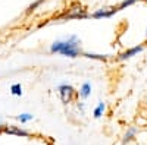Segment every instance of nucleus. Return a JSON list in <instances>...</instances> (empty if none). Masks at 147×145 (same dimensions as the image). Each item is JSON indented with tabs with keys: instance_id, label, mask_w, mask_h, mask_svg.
Wrapping results in <instances>:
<instances>
[{
	"instance_id": "1",
	"label": "nucleus",
	"mask_w": 147,
	"mask_h": 145,
	"mask_svg": "<svg viewBox=\"0 0 147 145\" xmlns=\"http://www.w3.org/2000/svg\"><path fill=\"white\" fill-rule=\"evenodd\" d=\"M49 50H50L52 54H60V56L69 57V59H75L78 56H82L84 53L81 50V40L75 34H71L65 38L53 41Z\"/></svg>"
},
{
	"instance_id": "2",
	"label": "nucleus",
	"mask_w": 147,
	"mask_h": 145,
	"mask_svg": "<svg viewBox=\"0 0 147 145\" xmlns=\"http://www.w3.org/2000/svg\"><path fill=\"white\" fill-rule=\"evenodd\" d=\"M57 94H59V97H60V100H62L63 104H69L74 100L77 91H75V88H74L71 84L62 82V84H59V85H57Z\"/></svg>"
},
{
	"instance_id": "3",
	"label": "nucleus",
	"mask_w": 147,
	"mask_h": 145,
	"mask_svg": "<svg viewBox=\"0 0 147 145\" xmlns=\"http://www.w3.org/2000/svg\"><path fill=\"white\" fill-rule=\"evenodd\" d=\"M90 18V13L87 10H85L82 6H75V7H72L68 13L62 15L59 19L60 21H72V19H77V21H81V19H87Z\"/></svg>"
},
{
	"instance_id": "4",
	"label": "nucleus",
	"mask_w": 147,
	"mask_h": 145,
	"mask_svg": "<svg viewBox=\"0 0 147 145\" xmlns=\"http://www.w3.org/2000/svg\"><path fill=\"white\" fill-rule=\"evenodd\" d=\"M118 6H103V7H99L97 10H94L93 13H90V18L93 19H103V18H112L113 15L118 13Z\"/></svg>"
},
{
	"instance_id": "5",
	"label": "nucleus",
	"mask_w": 147,
	"mask_h": 145,
	"mask_svg": "<svg viewBox=\"0 0 147 145\" xmlns=\"http://www.w3.org/2000/svg\"><path fill=\"white\" fill-rule=\"evenodd\" d=\"M143 50H144V44H138V45L129 47V48H127V50H124L122 53L118 54V60H119V62H125V60H129V59H132V57L138 56Z\"/></svg>"
},
{
	"instance_id": "6",
	"label": "nucleus",
	"mask_w": 147,
	"mask_h": 145,
	"mask_svg": "<svg viewBox=\"0 0 147 145\" xmlns=\"http://www.w3.org/2000/svg\"><path fill=\"white\" fill-rule=\"evenodd\" d=\"M2 132L3 134H7V135H15V136H21V138H28L30 136V132L27 129H24L21 126H3L2 128Z\"/></svg>"
},
{
	"instance_id": "7",
	"label": "nucleus",
	"mask_w": 147,
	"mask_h": 145,
	"mask_svg": "<svg viewBox=\"0 0 147 145\" xmlns=\"http://www.w3.org/2000/svg\"><path fill=\"white\" fill-rule=\"evenodd\" d=\"M138 134V129L136 128V126H129L128 129H127V132L124 134V138H122V145H127V144H129L134 138H136V135Z\"/></svg>"
},
{
	"instance_id": "8",
	"label": "nucleus",
	"mask_w": 147,
	"mask_h": 145,
	"mask_svg": "<svg viewBox=\"0 0 147 145\" xmlns=\"http://www.w3.org/2000/svg\"><path fill=\"white\" fill-rule=\"evenodd\" d=\"M78 95L81 97L82 100H87L88 97L91 95V84L90 82H84L82 85L80 87V91H78Z\"/></svg>"
},
{
	"instance_id": "9",
	"label": "nucleus",
	"mask_w": 147,
	"mask_h": 145,
	"mask_svg": "<svg viewBox=\"0 0 147 145\" xmlns=\"http://www.w3.org/2000/svg\"><path fill=\"white\" fill-rule=\"evenodd\" d=\"M106 112V103L105 101H99L97 103V106L94 107V110H93V117L94 119H100Z\"/></svg>"
},
{
	"instance_id": "10",
	"label": "nucleus",
	"mask_w": 147,
	"mask_h": 145,
	"mask_svg": "<svg viewBox=\"0 0 147 145\" xmlns=\"http://www.w3.org/2000/svg\"><path fill=\"white\" fill-rule=\"evenodd\" d=\"M82 56L87 59H91V60H100V62H106L110 57L109 54H97V53H82Z\"/></svg>"
},
{
	"instance_id": "11",
	"label": "nucleus",
	"mask_w": 147,
	"mask_h": 145,
	"mask_svg": "<svg viewBox=\"0 0 147 145\" xmlns=\"http://www.w3.org/2000/svg\"><path fill=\"white\" fill-rule=\"evenodd\" d=\"M138 2H141V0H122V2L118 5V10H124V9H127V7H129L132 5H136Z\"/></svg>"
},
{
	"instance_id": "12",
	"label": "nucleus",
	"mask_w": 147,
	"mask_h": 145,
	"mask_svg": "<svg viewBox=\"0 0 147 145\" xmlns=\"http://www.w3.org/2000/svg\"><path fill=\"white\" fill-rule=\"evenodd\" d=\"M16 119L19 120L21 123H27V122H31V120L34 119V116L30 114V113H21V114L16 116Z\"/></svg>"
},
{
	"instance_id": "13",
	"label": "nucleus",
	"mask_w": 147,
	"mask_h": 145,
	"mask_svg": "<svg viewBox=\"0 0 147 145\" xmlns=\"http://www.w3.org/2000/svg\"><path fill=\"white\" fill-rule=\"evenodd\" d=\"M10 94L12 95H22V87H21V84H13V85L10 87Z\"/></svg>"
},
{
	"instance_id": "14",
	"label": "nucleus",
	"mask_w": 147,
	"mask_h": 145,
	"mask_svg": "<svg viewBox=\"0 0 147 145\" xmlns=\"http://www.w3.org/2000/svg\"><path fill=\"white\" fill-rule=\"evenodd\" d=\"M44 2V0H35V2L34 3H31L30 6H28V9H27V12H28V13H30V12H32V10H35L37 7H38L41 3Z\"/></svg>"
},
{
	"instance_id": "15",
	"label": "nucleus",
	"mask_w": 147,
	"mask_h": 145,
	"mask_svg": "<svg viewBox=\"0 0 147 145\" xmlns=\"http://www.w3.org/2000/svg\"><path fill=\"white\" fill-rule=\"evenodd\" d=\"M78 108L81 110V113H84V103H78Z\"/></svg>"
},
{
	"instance_id": "16",
	"label": "nucleus",
	"mask_w": 147,
	"mask_h": 145,
	"mask_svg": "<svg viewBox=\"0 0 147 145\" xmlns=\"http://www.w3.org/2000/svg\"><path fill=\"white\" fill-rule=\"evenodd\" d=\"M2 128H3V120L0 119V130H2Z\"/></svg>"
},
{
	"instance_id": "17",
	"label": "nucleus",
	"mask_w": 147,
	"mask_h": 145,
	"mask_svg": "<svg viewBox=\"0 0 147 145\" xmlns=\"http://www.w3.org/2000/svg\"><path fill=\"white\" fill-rule=\"evenodd\" d=\"M146 38H147V27H146Z\"/></svg>"
}]
</instances>
